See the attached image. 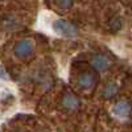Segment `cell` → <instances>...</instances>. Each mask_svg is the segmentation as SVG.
<instances>
[{"instance_id":"52a82bcc","label":"cell","mask_w":132,"mask_h":132,"mask_svg":"<svg viewBox=\"0 0 132 132\" xmlns=\"http://www.w3.org/2000/svg\"><path fill=\"white\" fill-rule=\"evenodd\" d=\"M62 106L69 111H75L79 107V99L73 93H66L62 96Z\"/></svg>"},{"instance_id":"8992f818","label":"cell","mask_w":132,"mask_h":132,"mask_svg":"<svg viewBox=\"0 0 132 132\" xmlns=\"http://www.w3.org/2000/svg\"><path fill=\"white\" fill-rule=\"evenodd\" d=\"M91 65L98 71H106V70L110 69V66H111V60L107 56H104V54H96V56H94L93 60H91Z\"/></svg>"},{"instance_id":"30bf717a","label":"cell","mask_w":132,"mask_h":132,"mask_svg":"<svg viewBox=\"0 0 132 132\" xmlns=\"http://www.w3.org/2000/svg\"><path fill=\"white\" fill-rule=\"evenodd\" d=\"M0 79H8V74L2 65H0Z\"/></svg>"},{"instance_id":"9c48e42d","label":"cell","mask_w":132,"mask_h":132,"mask_svg":"<svg viewBox=\"0 0 132 132\" xmlns=\"http://www.w3.org/2000/svg\"><path fill=\"white\" fill-rule=\"evenodd\" d=\"M74 3V0H56V4L61 9H69Z\"/></svg>"},{"instance_id":"6da1fadb","label":"cell","mask_w":132,"mask_h":132,"mask_svg":"<svg viewBox=\"0 0 132 132\" xmlns=\"http://www.w3.org/2000/svg\"><path fill=\"white\" fill-rule=\"evenodd\" d=\"M53 29L56 33L63 36V37H68V38H74L78 36V29L77 27L70 23L68 20H63V19H57L56 21L53 23Z\"/></svg>"},{"instance_id":"3957f363","label":"cell","mask_w":132,"mask_h":132,"mask_svg":"<svg viewBox=\"0 0 132 132\" xmlns=\"http://www.w3.org/2000/svg\"><path fill=\"white\" fill-rule=\"evenodd\" d=\"M35 52V42L32 40H21L15 45V56L20 60L29 58Z\"/></svg>"},{"instance_id":"8fae6325","label":"cell","mask_w":132,"mask_h":132,"mask_svg":"<svg viewBox=\"0 0 132 132\" xmlns=\"http://www.w3.org/2000/svg\"><path fill=\"white\" fill-rule=\"evenodd\" d=\"M16 132H24V131H16Z\"/></svg>"},{"instance_id":"5b68a950","label":"cell","mask_w":132,"mask_h":132,"mask_svg":"<svg viewBox=\"0 0 132 132\" xmlns=\"http://www.w3.org/2000/svg\"><path fill=\"white\" fill-rule=\"evenodd\" d=\"M111 112H112V115H114L115 118H118V119H126V118H128L129 114H131V104H129L128 102H126V101L118 102V103L112 107Z\"/></svg>"},{"instance_id":"7a4b0ae2","label":"cell","mask_w":132,"mask_h":132,"mask_svg":"<svg viewBox=\"0 0 132 132\" xmlns=\"http://www.w3.org/2000/svg\"><path fill=\"white\" fill-rule=\"evenodd\" d=\"M16 103V98L13 91L8 89L7 86L0 83V115L8 112Z\"/></svg>"},{"instance_id":"277c9868","label":"cell","mask_w":132,"mask_h":132,"mask_svg":"<svg viewBox=\"0 0 132 132\" xmlns=\"http://www.w3.org/2000/svg\"><path fill=\"white\" fill-rule=\"evenodd\" d=\"M77 83H78V87L82 90L86 91L93 90L96 85V77L91 73H82L77 78Z\"/></svg>"},{"instance_id":"ba28073f","label":"cell","mask_w":132,"mask_h":132,"mask_svg":"<svg viewBox=\"0 0 132 132\" xmlns=\"http://www.w3.org/2000/svg\"><path fill=\"white\" fill-rule=\"evenodd\" d=\"M116 94H118V85L114 83V82L107 83V85L104 86V89H103V93H102L103 98H106V99L114 98Z\"/></svg>"}]
</instances>
